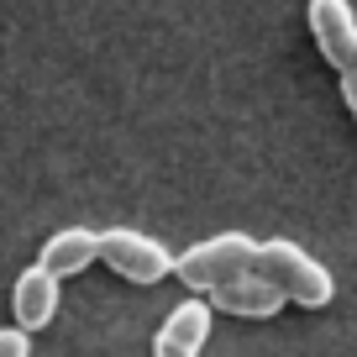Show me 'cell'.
<instances>
[{
    "mask_svg": "<svg viewBox=\"0 0 357 357\" xmlns=\"http://www.w3.org/2000/svg\"><path fill=\"white\" fill-rule=\"evenodd\" d=\"M205 294H211L215 310H226V315H247V321H268V315H279V305H284V294L273 289L268 279H257L252 268H247V273H236V279L211 284Z\"/></svg>",
    "mask_w": 357,
    "mask_h": 357,
    "instance_id": "6",
    "label": "cell"
},
{
    "mask_svg": "<svg viewBox=\"0 0 357 357\" xmlns=\"http://www.w3.org/2000/svg\"><path fill=\"white\" fill-rule=\"evenodd\" d=\"M252 273L268 279L284 300L305 305V310H326V305H331V273H326L300 242H289V236L257 242L252 247Z\"/></svg>",
    "mask_w": 357,
    "mask_h": 357,
    "instance_id": "1",
    "label": "cell"
},
{
    "mask_svg": "<svg viewBox=\"0 0 357 357\" xmlns=\"http://www.w3.org/2000/svg\"><path fill=\"white\" fill-rule=\"evenodd\" d=\"M11 310H16V326H22V331H37V326H47V321L58 315V279L47 273L43 263L26 268L22 279H16Z\"/></svg>",
    "mask_w": 357,
    "mask_h": 357,
    "instance_id": "7",
    "label": "cell"
},
{
    "mask_svg": "<svg viewBox=\"0 0 357 357\" xmlns=\"http://www.w3.org/2000/svg\"><path fill=\"white\" fill-rule=\"evenodd\" d=\"M95 263H111L116 273L132 279V284H158L163 273H174V252H168L158 236L132 231V226L95 231Z\"/></svg>",
    "mask_w": 357,
    "mask_h": 357,
    "instance_id": "2",
    "label": "cell"
},
{
    "mask_svg": "<svg viewBox=\"0 0 357 357\" xmlns=\"http://www.w3.org/2000/svg\"><path fill=\"white\" fill-rule=\"evenodd\" d=\"M32 352V342H26V331L16 326V331H0V357H26Z\"/></svg>",
    "mask_w": 357,
    "mask_h": 357,
    "instance_id": "9",
    "label": "cell"
},
{
    "mask_svg": "<svg viewBox=\"0 0 357 357\" xmlns=\"http://www.w3.org/2000/svg\"><path fill=\"white\" fill-rule=\"evenodd\" d=\"M211 342V300H184L153 336V357H200Z\"/></svg>",
    "mask_w": 357,
    "mask_h": 357,
    "instance_id": "5",
    "label": "cell"
},
{
    "mask_svg": "<svg viewBox=\"0 0 357 357\" xmlns=\"http://www.w3.org/2000/svg\"><path fill=\"white\" fill-rule=\"evenodd\" d=\"M89 263H95V231H89V226H68V231H58L53 242L43 247V268L53 279H74Z\"/></svg>",
    "mask_w": 357,
    "mask_h": 357,
    "instance_id": "8",
    "label": "cell"
},
{
    "mask_svg": "<svg viewBox=\"0 0 357 357\" xmlns=\"http://www.w3.org/2000/svg\"><path fill=\"white\" fill-rule=\"evenodd\" d=\"M252 247L257 242L247 231H221V236H211V242H195L190 252H178L174 273L190 284V289H211V284L236 279V273L252 268Z\"/></svg>",
    "mask_w": 357,
    "mask_h": 357,
    "instance_id": "3",
    "label": "cell"
},
{
    "mask_svg": "<svg viewBox=\"0 0 357 357\" xmlns=\"http://www.w3.org/2000/svg\"><path fill=\"white\" fill-rule=\"evenodd\" d=\"M342 100H347V111L357 116V63L342 68Z\"/></svg>",
    "mask_w": 357,
    "mask_h": 357,
    "instance_id": "10",
    "label": "cell"
},
{
    "mask_svg": "<svg viewBox=\"0 0 357 357\" xmlns=\"http://www.w3.org/2000/svg\"><path fill=\"white\" fill-rule=\"evenodd\" d=\"M305 16H310V37H315V47H321L326 63H336V68L352 63V53H357V16H352V6H347V0H310Z\"/></svg>",
    "mask_w": 357,
    "mask_h": 357,
    "instance_id": "4",
    "label": "cell"
},
{
    "mask_svg": "<svg viewBox=\"0 0 357 357\" xmlns=\"http://www.w3.org/2000/svg\"><path fill=\"white\" fill-rule=\"evenodd\" d=\"M352 63H357V53H352Z\"/></svg>",
    "mask_w": 357,
    "mask_h": 357,
    "instance_id": "11",
    "label": "cell"
}]
</instances>
